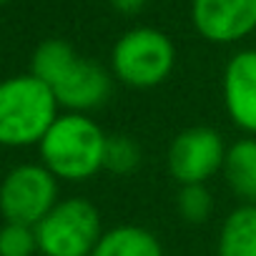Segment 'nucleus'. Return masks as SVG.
Wrapping results in <instances>:
<instances>
[{"mask_svg":"<svg viewBox=\"0 0 256 256\" xmlns=\"http://www.w3.org/2000/svg\"><path fill=\"white\" fill-rule=\"evenodd\" d=\"M30 73L43 80L66 113H93L113 93V73L100 63L80 56L68 40L48 38L30 58Z\"/></svg>","mask_w":256,"mask_h":256,"instance_id":"obj_1","label":"nucleus"},{"mask_svg":"<svg viewBox=\"0 0 256 256\" xmlns=\"http://www.w3.org/2000/svg\"><path fill=\"white\" fill-rule=\"evenodd\" d=\"M108 134L88 113H60L38 144L40 164L68 184L90 181L103 171Z\"/></svg>","mask_w":256,"mask_h":256,"instance_id":"obj_2","label":"nucleus"},{"mask_svg":"<svg viewBox=\"0 0 256 256\" xmlns=\"http://www.w3.org/2000/svg\"><path fill=\"white\" fill-rule=\"evenodd\" d=\"M58 116L60 106L56 96L33 73L0 80V146L3 148H38Z\"/></svg>","mask_w":256,"mask_h":256,"instance_id":"obj_3","label":"nucleus"},{"mask_svg":"<svg viewBox=\"0 0 256 256\" xmlns=\"http://www.w3.org/2000/svg\"><path fill=\"white\" fill-rule=\"evenodd\" d=\"M108 68L120 86L151 90L171 78L176 68V46L164 30L138 26L113 43Z\"/></svg>","mask_w":256,"mask_h":256,"instance_id":"obj_4","label":"nucleus"},{"mask_svg":"<svg viewBox=\"0 0 256 256\" xmlns=\"http://www.w3.org/2000/svg\"><path fill=\"white\" fill-rule=\"evenodd\" d=\"M103 218L93 201L83 196L60 198L36 226L38 254L43 256H90L103 236Z\"/></svg>","mask_w":256,"mask_h":256,"instance_id":"obj_5","label":"nucleus"},{"mask_svg":"<svg viewBox=\"0 0 256 256\" xmlns=\"http://www.w3.org/2000/svg\"><path fill=\"white\" fill-rule=\"evenodd\" d=\"M60 201V181L38 161L18 164L0 181V216L8 224L38 226Z\"/></svg>","mask_w":256,"mask_h":256,"instance_id":"obj_6","label":"nucleus"},{"mask_svg":"<svg viewBox=\"0 0 256 256\" xmlns=\"http://www.w3.org/2000/svg\"><path fill=\"white\" fill-rule=\"evenodd\" d=\"M224 136L211 126H191L178 131L166 151L168 176L178 186L208 184L224 168L226 158Z\"/></svg>","mask_w":256,"mask_h":256,"instance_id":"obj_7","label":"nucleus"},{"mask_svg":"<svg viewBox=\"0 0 256 256\" xmlns=\"http://www.w3.org/2000/svg\"><path fill=\"white\" fill-rule=\"evenodd\" d=\"M191 23L208 43H238L256 30V0H191Z\"/></svg>","mask_w":256,"mask_h":256,"instance_id":"obj_8","label":"nucleus"},{"mask_svg":"<svg viewBox=\"0 0 256 256\" xmlns=\"http://www.w3.org/2000/svg\"><path fill=\"white\" fill-rule=\"evenodd\" d=\"M224 108L246 136H256V50L246 48L228 58L221 78Z\"/></svg>","mask_w":256,"mask_h":256,"instance_id":"obj_9","label":"nucleus"},{"mask_svg":"<svg viewBox=\"0 0 256 256\" xmlns=\"http://www.w3.org/2000/svg\"><path fill=\"white\" fill-rule=\"evenodd\" d=\"M221 176L238 204L256 206V136H244L228 144Z\"/></svg>","mask_w":256,"mask_h":256,"instance_id":"obj_10","label":"nucleus"},{"mask_svg":"<svg viewBox=\"0 0 256 256\" xmlns=\"http://www.w3.org/2000/svg\"><path fill=\"white\" fill-rule=\"evenodd\" d=\"M90 256H164V246L151 228L120 224L103 231Z\"/></svg>","mask_w":256,"mask_h":256,"instance_id":"obj_11","label":"nucleus"},{"mask_svg":"<svg viewBox=\"0 0 256 256\" xmlns=\"http://www.w3.org/2000/svg\"><path fill=\"white\" fill-rule=\"evenodd\" d=\"M216 256H256V206L238 204L226 214L216 238Z\"/></svg>","mask_w":256,"mask_h":256,"instance_id":"obj_12","label":"nucleus"},{"mask_svg":"<svg viewBox=\"0 0 256 256\" xmlns=\"http://www.w3.org/2000/svg\"><path fill=\"white\" fill-rule=\"evenodd\" d=\"M144 164V148L138 141L128 134H113L106 141V156H103V171L113 176H131Z\"/></svg>","mask_w":256,"mask_h":256,"instance_id":"obj_13","label":"nucleus"},{"mask_svg":"<svg viewBox=\"0 0 256 256\" xmlns=\"http://www.w3.org/2000/svg\"><path fill=\"white\" fill-rule=\"evenodd\" d=\"M214 194L206 184H194V186H178L176 194V211L186 224H206L214 216Z\"/></svg>","mask_w":256,"mask_h":256,"instance_id":"obj_14","label":"nucleus"},{"mask_svg":"<svg viewBox=\"0 0 256 256\" xmlns=\"http://www.w3.org/2000/svg\"><path fill=\"white\" fill-rule=\"evenodd\" d=\"M36 254H38L36 226L3 221V226H0V256H36Z\"/></svg>","mask_w":256,"mask_h":256,"instance_id":"obj_15","label":"nucleus"},{"mask_svg":"<svg viewBox=\"0 0 256 256\" xmlns=\"http://www.w3.org/2000/svg\"><path fill=\"white\" fill-rule=\"evenodd\" d=\"M108 3L120 16H138L148 6V0H108Z\"/></svg>","mask_w":256,"mask_h":256,"instance_id":"obj_16","label":"nucleus"},{"mask_svg":"<svg viewBox=\"0 0 256 256\" xmlns=\"http://www.w3.org/2000/svg\"><path fill=\"white\" fill-rule=\"evenodd\" d=\"M6 3H10V0H0V6H6Z\"/></svg>","mask_w":256,"mask_h":256,"instance_id":"obj_17","label":"nucleus"}]
</instances>
